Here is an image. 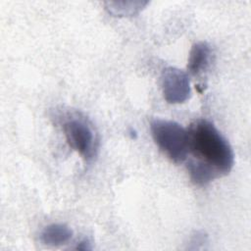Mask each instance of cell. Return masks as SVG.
<instances>
[{
    "label": "cell",
    "instance_id": "cell-5",
    "mask_svg": "<svg viewBox=\"0 0 251 251\" xmlns=\"http://www.w3.org/2000/svg\"><path fill=\"white\" fill-rule=\"evenodd\" d=\"M212 59L211 46L205 41H199L193 44L189 57L187 70L192 75H199L207 71Z\"/></svg>",
    "mask_w": 251,
    "mask_h": 251
},
{
    "label": "cell",
    "instance_id": "cell-1",
    "mask_svg": "<svg viewBox=\"0 0 251 251\" xmlns=\"http://www.w3.org/2000/svg\"><path fill=\"white\" fill-rule=\"evenodd\" d=\"M187 132L188 155L192 157L186 168L194 184L206 185L231 171L234 164L233 150L213 123L205 119L195 120Z\"/></svg>",
    "mask_w": 251,
    "mask_h": 251
},
{
    "label": "cell",
    "instance_id": "cell-7",
    "mask_svg": "<svg viewBox=\"0 0 251 251\" xmlns=\"http://www.w3.org/2000/svg\"><path fill=\"white\" fill-rule=\"evenodd\" d=\"M148 3V1L105 2V9L115 17H132L139 14Z\"/></svg>",
    "mask_w": 251,
    "mask_h": 251
},
{
    "label": "cell",
    "instance_id": "cell-4",
    "mask_svg": "<svg viewBox=\"0 0 251 251\" xmlns=\"http://www.w3.org/2000/svg\"><path fill=\"white\" fill-rule=\"evenodd\" d=\"M161 84L164 98L171 104L183 103L191 94L188 75L176 67L163 70Z\"/></svg>",
    "mask_w": 251,
    "mask_h": 251
},
{
    "label": "cell",
    "instance_id": "cell-2",
    "mask_svg": "<svg viewBox=\"0 0 251 251\" xmlns=\"http://www.w3.org/2000/svg\"><path fill=\"white\" fill-rule=\"evenodd\" d=\"M151 133L160 150L173 162L182 163L188 157V132L175 121L154 119Z\"/></svg>",
    "mask_w": 251,
    "mask_h": 251
},
{
    "label": "cell",
    "instance_id": "cell-8",
    "mask_svg": "<svg viewBox=\"0 0 251 251\" xmlns=\"http://www.w3.org/2000/svg\"><path fill=\"white\" fill-rule=\"evenodd\" d=\"M88 244H89V242H88V240L87 239H83V240H81L78 244H77V246H76V249H82V250H87V249H90L91 247H89L88 246Z\"/></svg>",
    "mask_w": 251,
    "mask_h": 251
},
{
    "label": "cell",
    "instance_id": "cell-6",
    "mask_svg": "<svg viewBox=\"0 0 251 251\" xmlns=\"http://www.w3.org/2000/svg\"><path fill=\"white\" fill-rule=\"evenodd\" d=\"M73 237V230L64 224H51L43 228L40 234L41 242L47 246H61Z\"/></svg>",
    "mask_w": 251,
    "mask_h": 251
},
{
    "label": "cell",
    "instance_id": "cell-3",
    "mask_svg": "<svg viewBox=\"0 0 251 251\" xmlns=\"http://www.w3.org/2000/svg\"><path fill=\"white\" fill-rule=\"evenodd\" d=\"M62 129L70 147L84 160H92L98 149V142L91 123L78 113H68L62 121Z\"/></svg>",
    "mask_w": 251,
    "mask_h": 251
}]
</instances>
